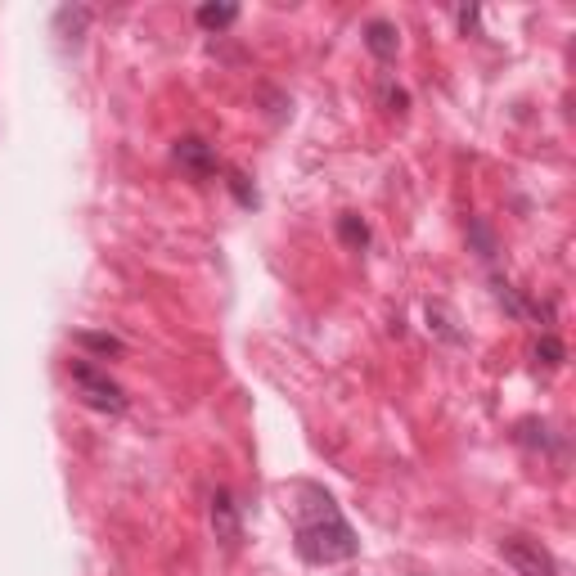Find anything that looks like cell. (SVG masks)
<instances>
[{"mask_svg":"<svg viewBox=\"0 0 576 576\" xmlns=\"http://www.w3.org/2000/svg\"><path fill=\"white\" fill-rule=\"evenodd\" d=\"M198 27H207V32H225V27L239 18V5H198Z\"/></svg>","mask_w":576,"mask_h":576,"instance_id":"cell-7","label":"cell"},{"mask_svg":"<svg viewBox=\"0 0 576 576\" xmlns=\"http://www.w3.org/2000/svg\"><path fill=\"white\" fill-rule=\"evenodd\" d=\"M68 374H72V383H77L81 401H86L90 410H99V414H126V392H122V383H117V378H108V369L90 365V360H72Z\"/></svg>","mask_w":576,"mask_h":576,"instance_id":"cell-2","label":"cell"},{"mask_svg":"<svg viewBox=\"0 0 576 576\" xmlns=\"http://www.w3.org/2000/svg\"><path fill=\"white\" fill-rule=\"evenodd\" d=\"M459 27H464V32H468V27H477V9H459Z\"/></svg>","mask_w":576,"mask_h":576,"instance_id":"cell-12","label":"cell"},{"mask_svg":"<svg viewBox=\"0 0 576 576\" xmlns=\"http://www.w3.org/2000/svg\"><path fill=\"white\" fill-rule=\"evenodd\" d=\"M77 347L95 351V356H122V338H113V333H90V329H81V333H77Z\"/></svg>","mask_w":576,"mask_h":576,"instance_id":"cell-9","label":"cell"},{"mask_svg":"<svg viewBox=\"0 0 576 576\" xmlns=\"http://www.w3.org/2000/svg\"><path fill=\"white\" fill-rule=\"evenodd\" d=\"M230 189H234V198H239L243 207H252L257 203V194L248 189V176H239V171H230Z\"/></svg>","mask_w":576,"mask_h":576,"instance_id":"cell-11","label":"cell"},{"mask_svg":"<svg viewBox=\"0 0 576 576\" xmlns=\"http://www.w3.org/2000/svg\"><path fill=\"white\" fill-rule=\"evenodd\" d=\"M500 554L518 576H558V558L536 536L509 531V536H500Z\"/></svg>","mask_w":576,"mask_h":576,"instance_id":"cell-3","label":"cell"},{"mask_svg":"<svg viewBox=\"0 0 576 576\" xmlns=\"http://www.w3.org/2000/svg\"><path fill=\"white\" fill-rule=\"evenodd\" d=\"M176 162L189 171L194 180H212L216 171H221V162H216V149L207 140H198V135H185V140H176Z\"/></svg>","mask_w":576,"mask_h":576,"instance_id":"cell-4","label":"cell"},{"mask_svg":"<svg viewBox=\"0 0 576 576\" xmlns=\"http://www.w3.org/2000/svg\"><path fill=\"white\" fill-rule=\"evenodd\" d=\"M365 45H369V54L374 59H396V45H401V32H396L392 23H383V18H374V23L365 27Z\"/></svg>","mask_w":576,"mask_h":576,"instance_id":"cell-6","label":"cell"},{"mask_svg":"<svg viewBox=\"0 0 576 576\" xmlns=\"http://www.w3.org/2000/svg\"><path fill=\"white\" fill-rule=\"evenodd\" d=\"M297 491L311 500V509L297 513V531H293L297 554H302L306 563H315V567H329V563H347V558H356L360 540H356V531H351V522L338 513L333 495L320 491V486H311V482H302Z\"/></svg>","mask_w":576,"mask_h":576,"instance_id":"cell-1","label":"cell"},{"mask_svg":"<svg viewBox=\"0 0 576 576\" xmlns=\"http://www.w3.org/2000/svg\"><path fill=\"white\" fill-rule=\"evenodd\" d=\"M563 342L554 338V333H540V342H536V365H545V369H558L563 365Z\"/></svg>","mask_w":576,"mask_h":576,"instance_id":"cell-10","label":"cell"},{"mask_svg":"<svg viewBox=\"0 0 576 576\" xmlns=\"http://www.w3.org/2000/svg\"><path fill=\"white\" fill-rule=\"evenodd\" d=\"M212 531H216V540H221L225 549H234V545H239V536H243L239 504H234V495L225 491V486H216V491H212Z\"/></svg>","mask_w":576,"mask_h":576,"instance_id":"cell-5","label":"cell"},{"mask_svg":"<svg viewBox=\"0 0 576 576\" xmlns=\"http://www.w3.org/2000/svg\"><path fill=\"white\" fill-rule=\"evenodd\" d=\"M338 239L347 243V248H365V243H369V225L360 221L356 212H342L338 216Z\"/></svg>","mask_w":576,"mask_h":576,"instance_id":"cell-8","label":"cell"}]
</instances>
